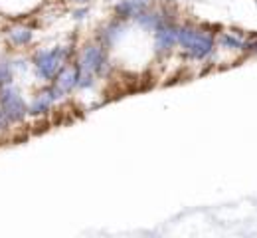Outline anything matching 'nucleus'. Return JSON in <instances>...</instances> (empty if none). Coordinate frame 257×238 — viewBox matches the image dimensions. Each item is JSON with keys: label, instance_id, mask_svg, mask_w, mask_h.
<instances>
[{"label": "nucleus", "instance_id": "1", "mask_svg": "<svg viewBox=\"0 0 257 238\" xmlns=\"http://www.w3.org/2000/svg\"><path fill=\"white\" fill-rule=\"evenodd\" d=\"M77 54V48L73 44H60L52 48H38L30 56L36 80L42 84H52V80L58 75V71L64 68L65 64L73 62Z\"/></svg>", "mask_w": 257, "mask_h": 238}, {"label": "nucleus", "instance_id": "2", "mask_svg": "<svg viewBox=\"0 0 257 238\" xmlns=\"http://www.w3.org/2000/svg\"><path fill=\"white\" fill-rule=\"evenodd\" d=\"M75 64L83 73H93L97 77H105L111 69V50L97 38L89 40L77 50Z\"/></svg>", "mask_w": 257, "mask_h": 238}, {"label": "nucleus", "instance_id": "3", "mask_svg": "<svg viewBox=\"0 0 257 238\" xmlns=\"http://www.w3.org/2000/svg\"><path fill=\"white\" fill-rule=\"evenodd\" d=\"M0 105L14 125L24 123L26 117H30L28 115V102L24 100L22 92L18 88H14V84L0 90Z\"/></svg>", "mask_w": 257, "mask_h": 238}, {"label": "nucleus", "instance_id": "4", "mask_svg": "<svg viewBox=\"0 0 257 238\" xmlns=\"http://www.w3.org/2000/svg\"><path fill=\"white\" fill-rule=\"evenodd\" d=\"M77 80H79V68H77L75 60H73V62L65 64L64 68L58 71V75L52 80V84H50L58 102H62L65 98H69L73 92H77Z\"/></svg>", "mask_w": 257, "mask_h": 238}, {"label": "nucleus", "instance_id": "5", "mask_svg": "<svg viewBox=\"0 0 257 238\" xmlns=\"http://www.w3.org/2000/svg\"><path fill=\"white\" fill-rule=\"evenodd\" d=\"M128 24L127 20H121V18H117V16H113V18H109L99 30H97V40L99 42H103L109 50H113L128 32Z\"/></svg>", "mask_w": 257, "mask_h": 238}, {"label": "nucleus", "instance_id": "6", "mask_svg": "<svg viewBox=\"0 0 257 238\" xmlns=\"http://www.w3.org/2000/svg\"><path fill=\"white\" fill-rule=\"evenodd\" d=\"M56 103H58V100H56V96L52 92V86L50 84H44L34 94L32 100L28 102V115L30 117H46Z\"/></svg>", "mask_w": 257, "mask_h": 238}, {"label": "nucleus", "instance_id": "7", "mask_svg": "<svg viewBox=\"0 0 257 238\" xmlns=\"http://www.w3.org/2000/svg\"><path fill=\"white\" fill-rule=\"evenodd\" d=\"M153 6V0H119L113 4V16L133 22L141 12L149 10Z\"/></svg>", "mask_w": 257, "mask_h": 238}, {"label": "nucleus", "instance_id": "8", "mask_svg": "<svg viewBox=\"0 0 257 238\" xmlns=\"http://www.w3.org/2000/svg\"><path fill=\"white\" fill-rule=\"evenodd\" d=\"M176 42H178V28L172 26L170 22H164L155 30V50L159 56L168 54L176 46Z\"/></svg>", "mask_w": 257, "mask_h": 238}, {"label": "nucleus", "instance_id": "9", "mask_svg": "<svg viewBox=\"0 0 257 238\" xmlns=\"http://www.w3.org/2000/svg\"><path fill=\"white\" fill-rule=\"evenodd\" d=\"M6 42L10 48H26L34 42V28L26 24H12L6 30Z\"/></svg>", "mask_w": 257, "mask_h": 238}, {"label": "nucleus", "instance_id": "10", "mask_svg": "<svg viewBox=\"0 0 257 238\" xmlns=\"http://www.w3.org/2000/svg\"><path fill=\"white\" fill-rule=\"evenodd\" d=\"M14 75H16V69H14V64H12V58L0 56V90L6 88V86H12L14 84Z\"/></svg>", "mask_w": 257, "mask_h": 238}, {"label": "nucleus", "instance_id": "11", "mask_svg": "<svg viewBox=\"0 0 257 238\" xmlns=\"http://www.w3.org/2000/svg\"><path fill=\"white\" fill-rule=\"evenodd\" d=\"M97 75L93 73H83V71H79V80H77V92H81V94H85V92H91L93 88L97 86Z\"/></svg>", "mask_w": 257, "mask_h": 238}, {"label": "nucleus", "instance_id": "12", "mask_svg": "<svg viewBox=\"0 0 257 238\" xmlns=\"http://www.w3.org/2000/svg\"><path fill=\"white\" fill-rule=\"evenodd\" d=\"M14 123L10 121V117L6 115V111L2 109V105H0V135H4L6 131H10V127H12Z\"/></svg>", "mask_w": 257, "mask_h": 238}, {"label": "nucleus", "instance_id": "13", "mask_svg": "<svg viewBox=\"0 0 257 238\" xmlns=\"http://www.w3.org/2000/svg\"><path fill=\"white\" fill-rule=\"evenodd\" d=\"M87 14H89V6L83 4V6H77V8L71 12V18H73V20H83Z\"/></svg>", "mask_w": 257, "mask_h": 238}, {"label": "nucleus", "instance_id": "14", "mask_svg": "<svg viewBox=\"0 0 257 238\" xmlns=\"http://www.w3.org/2000/svg\"><path fill=\"white\" fill-rule=\"evenodd\" d=\"M67 2H71V4H77V6H83V4H89L91 0H67Z\"/></svg>", "mask_w": 257, "mask_h": 238}]
</instances>
